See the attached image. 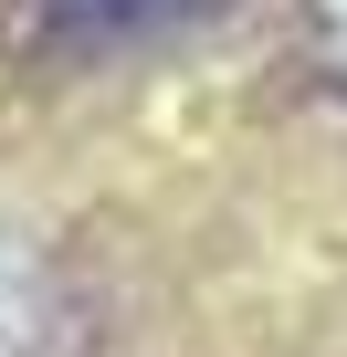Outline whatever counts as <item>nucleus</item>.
<instances>
[{
	"label": "nucleus",
	"instance_id": "f257e3e1",
	"mask_svg": "<svg viewBox=\"0 0 347 357\" xmlns=\"http://www.w3.org/2000/svg\"><path fill=\"white\" fill-rule=\"evenodd\" d=\"M326 32H337V63H347V0H326Z\"/></svg>",
	"mask_w": 347,
	"mask_h": 357
}]
</instances>
